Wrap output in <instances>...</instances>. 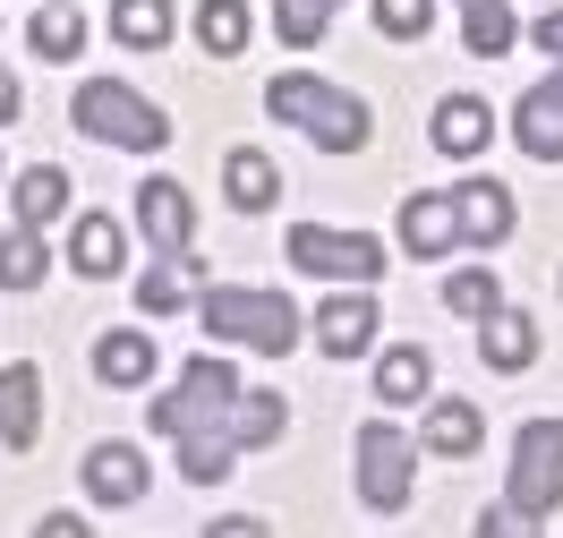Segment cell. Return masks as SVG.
Returning <instances> with one entry per match:
<instances>
[{"instance_id": "7", "label": "cell", "mask_w": 563, "mask_h": 538, "mask_svg": "<svg viewBox=\"0 0 563 538\" xmlns=\"http://www.w3.org/2000/svg\"><path fill=\"white\" fill-rule=\"evenodd\" d=\"M290 265L317 274V283H376V274H385V240L324 231V222H290Z\"/></svg>"}, {"instance_id": "37", "label": "cell", "mask_w": 563, "mask_h": 538, "mask_svg": "<svg viewBox=\"0 0 563 538\" xmlns=\"http://www.w3.org/2000/svg\"><path fill=\"white\" fill-rule=\"evenodd\" d=\"M461 9H495V0H461Z\"/></svg>"}, {"instance_id": "11", "label": "cell", "mask_w": 563, "mask_h": 538, "mask_svg": "<svg viewBox=\"0 0 563 538\" xmlns=\"http://www.w3.org/2000/svg\"><path fill=\"white\" fill-rule=\"evenodd\" d=\"M137 222H145V249H154V256H188V231H197V215H188V188H179V179H145Z\"/></svg>"}, {"instance_id": "38", "label": "cell", "mask_w": 563, "mask_h": 538, "mask_svg": "<svg viewBox=\"0 0 563 538\" xmlns=\"http://www.w3.org/2000/svg\"><path fill=\"white\" fill-rule=\"evenodd\" d=\"M324 9H342V0H324Z\"/></svg>"}, {"instance_id": "21", "label": "cell", "mask_w": 563, "mask_h": 538, "mask_svg": "<svg viewBox=\"0 0 563 538\" xmlns=\"http://www.w3.org/2000/svg\"><path fill=\"white\" fill-rule=\"evenodd\" d=\"M282 428H290V402H282V394H240V402H231V419H222V436H231L240 453L282 444Z\"/></svg>"}, {"instance_id": "18", "label": "cell", "mask_w": 563, "mask_h": 538, "mask_svg": "<svg viewBox=\"0 0 563 538\" xmlns=\"http://www.w3.org/2000/svg\"><path fill=\"white\" fill-rule=\"evenodd\" d=\"M69 265L86 274V283H111L120 265H129V231L111 215H77V231H69Z\"/></svg>"}, {"instance_id": "10", "label": "cell", "mask_w": 563, "mask_h": 538, "mask_svg": "<svg viewBox=\"0 0 563 538\" xmlns=\"http://www.w3.org/2000/svg\"><path fill=\"white\" fill-rule=\"evenodd\" d=\"M154 367H163V342H154L145 325H111L103 342H95V376H103V385H120V394L154 385Z\"/></svg>"}, {"instance_id": "35", "label": "cell", "mask_w": 563, "mask_h": 538, "mask_svg": "<svg viewBox=\"0 0 563 538\" xmlns=\"http://www.w3.org/2000/svg\"><path fill=\"white\" fill-rule=\"evenodd\" d=\"M529 43H538L547 61H563V9H538V26H529Z\"/></svg>"}, {"instance_id": "9", "label": "cell", "mask_w": 563, "mask_h": 538, "mask_svg": "<svg viewBox=\"0 0 563 538\" xmlns=\"http://www.w3.org/2000/svg\"><path fill=\"white\" fill-rule=\"evenodd\" d=\"M308 333H317V351H333V359H351V351H367L376 342V290H333L317 317H308Z\"/></svg>"}, {"instance_id": "29", "label": "cell", "mask_w": 563, "mask_h": 538, "mask_svg": "<svg viewBox=\"0 0 563 538\" xmlns=\"http://www.w3.org/2000/svg\"><path fill=\"white\" fill-rule=\"evenodd\" d=\"M444 308H453V317H495V308H504V283H495L487 265H461V274H444Z\"/></svg>"}, {"instance_id": "24", "label": "cell", "mask_w": 563, "mask_h": 538, "mask_svg": "<svg viewBox=\"0 0 563 538\" xmlns=\"http://www.w3.org/2000/svg\"><path fill=\"white\" fill-rule=\"evenodd\" d=\"M137 308L145 317H172V308H197V265L188 256H154L137 283Z\"/></svg>"}, {"instance_id": "6", "label": "cell", "mask_w": 563, "mask_h": 538, "mask_svg": "<svg viewBox=\"0 0 563 538\" xmlns=\"http://www.w3.org/2000/svg\"><path fill=\"white\" fill-rule=\"evenodd\" d=\"M358 496L376 504V513H401V504L419 496V436L401 428V419H367L358 428Z\"/></svg>"}, {"instance_id": "12", "label": "cell", "mask_w": 563, "mask_h": 538, "mask_svg": "<svg viewBox=\"0 0 563 538\" xmlns=\"http://www.w3.org/2000/svg\"><path fill=\"white\" fill-rule=\"evenodd\" d=\"M427 138H435V154H444V163H478V154H487V138H495V111L478 103V95H444Z\"/></svg>"}, {"instance_id": "16", "label": "cell", "mask_w": 563, "mask_h": 538, "mask_svg": "<svg viewBox=\"0 0 563 538\" xmlns=\"http://www.w3.org/2000/svg\"><path fill=\"white\" fill-rule=\"evenodd\" d=\"M453 206H461V240H470V249L512 240V188H504V179H461Z\"/></svg>"}, {"instance_id": "3", "label": "cell", "mask_w": 563, "mask_h": 538, "mask_svg": "<svg viewBox=\"0 0 563 538\" xmlns=\"http://www.w3.org/2000/svg\"><path fill=\"white\" fill-rule=\"evenodd\" d=\"M69 120H77V129H86L95 145H129V154H154V145H172V111L145 103L129 77H77Z\"/></svg>"}, {"instance_id": "4", "label": "cell", "mask_w": 563, "mask_h": 538, "mask_svg": "<svg viewBox=\"0 0 563 538\" xmlns=\"http://www.w3.org/2000/svg\"><path fill=\"white\" fill-rule=\"evenodd\" d=\"M231 402H240V367H231L222 351H197L188 367H179L172 394H154L145 428L179 444V436H197V428H222V419H231Z\"/></svg>"}, {"instance_id": "26", "label": "cell", "mask_w": 563, "mask_h": 538, "mask_svg": "<svg viewBox=\"0 0 563 538\" xmlns=\"http://www.w3.org/2000/svg\"><path fill=\"white\" fill-rule=\"evenodd\" d=\"M111 35L129 52H163L172 43V0H111Z\"/></svg>"}, {"instance_id": "17", "label": "cell", "mask_w": 563, "mask_h": 538, "mask_svg": "<svg viewBox=\"0 0 563 538\" xmlns=\"http://www.w3.org/2000/svg\"><path fill=\"white\" fill-rule=\"evenodd\" d=\"M419 444H435V453H478L487 444V419H478V402H461V394H435L427 402V419H419Z\"/></svg>"}, {"instance_id": "30", "label": "cell", "mask_w": 563, "mask_h": 538, "mask_svg": "<svg viewBox=\"0 0 563 538\" xmlns=\"http://www.w3.org/2000/svg\"><path fill=\"white\" fill-rule=\"evenodd\" d=\"M461 43L478 52V61H504L512 43H521V26H512V9L495 0V9H461Z\"/></svg>"}, {"instance_id": "15", "label": "cell", "mask_w": 563, "mask_h": 538, "mask_svg": "<svg viewBox=\"0 0 563 538\" xmlns=\"http://www.w3.org/2000/svg\"><path fill=\"white\" fill-rule=\"evenodd\" d=\"M401 249H410V256H444V249H461V206H453V197H435V188L401 197Z\"/></svg>"}, {"instance_id": "2", "label": "cell", "mask_w": 563, "mask_h": 538, "mask_svg": "<svg viewBox=\"0 0 563 538\" xmlns=\"http://www.w3.org/2000/svg\"><path fill=\"white\" fill-rule=\"evenodd\" d=\"M265 111L290 120V129H308V138L333 145V154H358V145L376 138V111L358 103L351 86H333V77H274V86H265Z\"/></svg>"}, {"instance_id": "33", "label": "cell", "mask_w": 563, "mask_h": 538, "mask_svg": "<svg viewBox=\"0 0 563 538\" xmlns=\"http://www.w3.org/2000/svg\"><path fill=\"white\" fill-rule=\"evenodd\" d=\"M324 18H333L324 0H282V9H274L282 43H299V52H308V43H324Z\"/></svg>"}, {"instance_id": "34", "label": "cell", "mask_w": 563, "mask_h": 538, "mask_svg": "<svg viewBox=\"0 0 563 538\" xmlns=\"http://www.w3.org/2000/svg\"><path fill=\"white\" fill-rule=\"evenodd\" d=\"M529 521L521 513H512V504H487V513H478V538H521Z\"/></svg>"}, {"instance_id": "27", "label": "cell", "mask_w": 563, "mask_h": 538, "mask_svg": "<svg viewBox=\"0 0 563 538\" xmlns=\"http://www.w3.org/2000/svg\"><path fill=\"white\" fill-rule=\"evenodd\" d=\"M26 43H35L43 61H77V52H86V18H77V0H52V9H35Z\"/></svg>"}, {"instance_id": "28", "label": "cell", "mask_w": 563, "mask_h": 538, "mask_svg": "<svg viewBox=\"0 0 563 538\" xmlns=\"http://www.w3.org/2000/svg\"><path fill=\"white\" fill-rule=\"evenodd\" d=\"M52 215H69V172H52V163H35V172L18 179V222H52Z\"/></svg>"}, {"instance_id": "13", "label": "cell", "mask_w": 563, "mask_h": 538, "mask_svg": "<svg viewBox=\"0 0 563 538\" xmlns=\"http://www.w3.org/2000/svg\"><path fill=\"white\" fill-rule=\"evenodd\" d=\"M145 487H154V470H145L137 444H120V436H111V444L86 453V496H95V504H137Z\"/></svg>"}, {"instance_id": "20", "label": "cell", "mask_w": 563, "mask_h": 538, "mask_svg": "<svg viewBox=\"0 0 563 538\" xmlns=\"http://www.w3.org/2000/svg\"><path fill=\"white\" fill-rule=\"evenodd\" d=\"M478 359H487V367H504V376H521L529 359H538V325H529L521 308H495V317H478Z\"/></svg>"}, {"instance_id": "25", "label": "cell", "mask_w": 563, "mask_h": 538, "mask_svg": "<svg viewBox=\"0 0 563 538\" xmlns=\"http://www.w3.org/2000/svg\"><path fill=\"white\" fill-rule=\"evenodd\" d=\"M231 462H240V444H231L222 428L179 436V479H188V487H222V479H231Z\"/></svg>"}, {"instance_id": "5", "label": "cell", "mask_w": 563, "mask_h": 538, "mask_svg": "<svg viewBox=\"0 0 563 538\" xmlns=\"http://www.w3.org/2000/svg\"><path fill=\"white\" fill-rule=\"evenodd\" d=\"M504 504L521 513L529 530L555 521V504H563V419H555V410L521 419V436H512V470H504Z\"/></svg>"}, {"instance_id": "22", "label": "cell", "mask_w": 563, "mask_h": 538, "mask_svg": "<svg viewBox=\"0 0 563 538\" xmlns=\"http://www.w3.org/2000/svg\"><path fill=\"white\" fill-rule=\"evenodd\" d=\"M247 35H256L247 0H197V43H206V61H240Z\"/></svg>"}, {"instance_id": "19", "label": "cell", "mask_w": 563, "mask_h": 538, "mask_svg": "<svg viewBox=\"0 0 563 538\" xmlns=\"http://www.w3.org/2000/svg\"><path fill=\"white\" fill-rule=\"evenodd\" d=\"M35 428H43V376L18 359V367L0 376V444H9V453H26Z\"/></svg>"}, {"instance_id": "36", "label": "cell", "mask_w": 563, "mask_h": 538, "mask_svg": "<svg viewBox=\"0 0 563 538\" xmlns=\"http://www.w3.org/2000/svg\"><path fill=\"white\" fill-rule=\"evenodd\" d=\"M18 111H26V86H18V77L0 69V120H18Z\"/></svg>"}, {"instance_id": "32", "label": "cell", "mask_w": 563, "mask_h": 538, "mask_svg": "<svg viewBox=\"0 0 563 538\" xmlns=\"http://www.w3.org/2000/svg\"><path fill=\"white\" fill-rule=\"evenodd\" d=\"M376 26H385L393 43H419L427 26H435V0H376Z\"/></svg>"}, {"instance_id": "31", "label": "cell", "mask_w": 563, "mask_h": 538, "mask_svg": "<svg viewBox=\"0 0 563 538\" xmlns=\"http://www.w3.org/2000/svg\"><path fill=\"white\" fill-rule=\"evenodd\" d=\"M0 283H9V290H35L43 283V231H35V222L0 231Z\"/></svg>"}, {"instance_id": "1", "label": "cell", "mask_w": 563, "mask_h": 538, "mask_svg": "<svg viewBox=\"0 0 563 538\" xmlns=\"http://www.w3.org/2000/svg\"><path fill=\"white\" fill-rule=\"evenodd\" d=\"M197 317H206L213 342H240V351H290L308 317L290 308V290H256V283H206L197 290Z\"/></svg>"}, {"instance_id": "14", "label": "cell", "mask_w": 563, "mask_h": 538, "mask_svg": "<svg viewBox=\"0 0 563 538\" xmlns=\"http://www.w3.org/2000/svg\"><path fill=\"white\" fill-rule=\"evenodd\" d=\"M222 197H231L240 215H274L282 206V163L256 154V145H231V154H222Z\"/></svg>"}, {"instance_id": "8", "label": "cell", "mask_w": 563, "mask_h": 538, "mask_svg": "<svg viewBox=\"0 0 563 538\" xmlns=\"http://www.w3.org/2000/svg\"><path fill=\"white\" fill-rule=\"evenodd\" d=\"M512 138H521V154H538V163H563V61L512 103Z\"/></svg>"}, {"instance_id": "23", "label": "cell", "mask_w": 563, "mask_h": 538, "mask_svg": "<svg viewBox=\"0 0 563 538\" xmlns=\"http://www.w3.org/2000/svg\"><path fill=\"white\" fill-rule=\"evenodd\" d=\"M376 394H385V402H427V394H435V359H427V342H401V351L376 359Z\"/></svg>"}]
</instances>
